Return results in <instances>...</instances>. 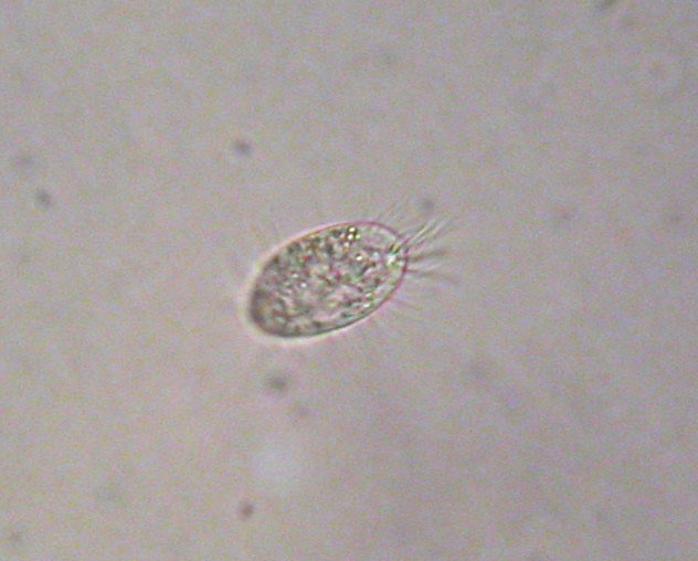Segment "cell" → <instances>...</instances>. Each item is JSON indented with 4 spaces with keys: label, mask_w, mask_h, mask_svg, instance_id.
Returning a JSON list of instances; mask_svg holds the SVG:
<instances>
[{
    "label": "cell",
    "mask_w": 698,
    "mask_h": 561,
    "mask_svg": "<svg viewBox=\"0 0 698 561\" xmlns=\"http://www.w3.org/2000/svg\"><path fill=\"white\" fill-rule=\"evenodd\" d=\"M405 251L385 229L334 226L282 248L251 290L248 316L266 335L304 338L350 326L372 314L400 284Z\"/></svg>",
    "instance_id": "cell-1"
}]
</instances>
